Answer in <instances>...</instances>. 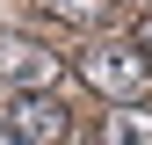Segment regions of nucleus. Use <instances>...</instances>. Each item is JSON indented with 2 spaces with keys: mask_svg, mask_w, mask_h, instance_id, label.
<instances>
[{
  "mask_svg": "<svg viewBox=\"0 0 152 145\" xmlns=\"http://www.w3.org/2000/svg\"><path fill=\"white\" fill-rule=\"evenodd\" d=\"M72 65H80V80H87L109 109H138V102H145V87H152V65L138 58V44H130V36H123V44L94 36V44H87Z\"/></svg>",
  "mask_w": 152,
  "mask_h": 145,
  "instance_id": "f257e3e1",
  "label": "nucleus"
},
{
  "mask_svg": "<svg viewBox=\"0 0 152 145\" xmlns=\"http://www.w3.org/2000/svg\"><path fill=\"white\" fill-rule=\"evenodd\" d=\"M102 145H152V109H109L102 116Z\"/></svg>",
  "mask_w": 152,
  "mask_h": 145,
  "instance_id": "39448f33",
  "label": "nucleus"
},
{
  "mask_svg": "<svg viewBox=\"0 0 152 145\" xmlns=\"http://www.w3.org/2000/svg\"><path fill=\"white\" fill-rule=\"evenodd\" d=\"M130 44H138V58H145V65H152V7H145V15H138V29H130Z\"/></svg>",
  "mask_w": 152,
  "mask_h": 145,
  "instance_id": "423d86ee",
  "label": "nucleus"
},
{
  "mask_svg": "<svg viewBox=\"0 0 152 145\" xmlns=\"http://www.w3.org/2000/svg\"><path fill=\"white\" fill-rule=\"evenodd\" d=\"M58 72H65V58L51 44H36V36H0V80H7L15 94H58Z\"/></svg>",
  "mask_w": 152,
  "mask_h": 145,
  "instance_id": "f03ea898",
  "label": "nucleus"
},
{
  "mask_svg": "<svg viewBox=\"0 0 152 145\" xmlns=\"http://www.w3.org/2000/svg\"><path fill=\"white\" fill-rule=\"evenodd\" d=\"M36 7H44L58 29H80V36H102L116 22V0H36Z\"/></svg>",
  "mask_w": 152,
  "mask_h": 145,
  "instance_id": "20e7f679",
  "label": "nucleus"
},
{
  "mask_svg": "<svg viewBox=\"0 0 152 145\" xmlns=\"http://www.w3.org/2000/svg\"><path fill=\"white\" fill-rule=\"evenodd\" d=\"M7 138L15 145H72V109L58 94H15L7 102Z\"/></svg>",
  "mask_w": 152,
  "mask_h": 145,
  "instance_id": "7ed1b4c3",
  "label": "nucleus"
}]
</instances>
